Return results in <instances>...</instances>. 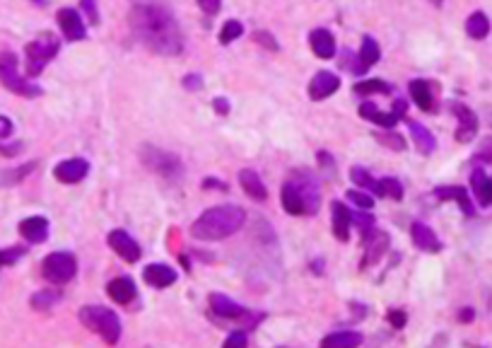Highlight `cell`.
Masks as SVG:
<instances>
[{
	"label": "cell",
	"mask_w": 492,
	"mask_h": 348,
	"mask_svg": "<svg viewBox=\"0 0 492 348\" xmlns=\"http://www.w3.org/2000/svg\"><path fill=\"white\" fill-rule=\"evenodd\" d=\"M471 187H473V194L478 199L480 206H492V179H488V174L483 170H473L471 174Z\"/></svg>",
	"instance_id": "603a6c76"
},
{
	"label": "cell",
	"mask_w": 492,
	"mask_h": 348,
	"mask_svg": "<svg viewBox=\"0 0 492 348\" xmlns=\"http://www.w3.org/2000/svg\"><path fill=\"white\" fill-rule=\"evenodd\" d=\"M22 148V145L18 143V145H0V152H5V155H15V152H18Z\"/></svg>",
	"instance_id": "c3c4849f"
},
{
	"label": "cell",
	"mask_w": 492,
	"mask_h": 348,
	"mask_svg": "<svg viewBox=\"0 0 492 348\" xmlns=\"http://www.w3.org/2000/svg\"><path fill=\"white\" fill-rule=\"evenodd\" d=\"M466 34L471 39H485L490 34V20L485 13H473L471 18L466 20Z\"/></svg>",
	"instance_id": "83f0119b"
},
{
	"label": "cell",
	"mask_w": 492,
	"mask_h": 348,
	"mask_svg": "<svg viewBox=\"0 0 492 348\" xmlns=\"http://www.w3.org/2000/svg\"><path fill=\"white\" fill-rule=\"evenodd\" d=\"M13 135V121L8 116H0V138H10Z\"/></svg>",
	"instance_id": "bcb514c9"
},
{
	"label": "cell",
	"mask_w": 492,
	"mask_h": 348,
	"mask_svg": "<svg viewBox=\"0 0 492 348\" xmlns=\"http://www.w3.org/2000/svg\"><path fill=\"white\" fill-rule=\"evenodd\" d=\"M107 290H109V295H111V300L118 304H128L135 297V286L130 279H114L107 286Z\"/></svg>",
	"instance_id": "484cf974"
},
{
	"label": "cell",
	"mask_w": 492,
	"mask_h": 348,
	"mask_svg": "<svg viewBox=\"0 0 492 348\" xmlns=\"http://www.w3.org/2000/svg\"><path fill=\"white\" fill-rule=\"evenodd\" d=\"M20 235L27 239V242L32 244H41L46 242L48 237V220L46 218H25V220L20 222Z\"/></svg>",
	"instance_id": "2e32d148"
},
{
	"label": "cell",
	"mask_w": 492,
	"mask_h": 348,
	"mask_svg": "<svg viewBox=\"0 0 492 348\" xmlns=\"http://www.w3.org/2000/svg\"><path fill=\"white\" fill-rule=\"evenodd\" d=\"M435 5H442V0H435Z\"/></svg>",
	"instance_id": "816d5d0a"
},
{
	"label": "cell",
	"mask_w": 492,
	"mask_h": 348,
	"mask_svg": "<svg viewBox=\"0 0 492 348\" xmlns=\"http://www.w3.org/2000/svg\"><path fill=\"white\" fill-rule=\"evenodd\" d=\"M289 182H292L294 187L299 189V194H302V199H304V213L314 215L316 210H319L321 196H319V187H316V182L311 179V174L309 172H297L292 179H289Z\"/></svg>",
	"instance_id": "30bf717a"
},
{
	"label": "cell",
	"mask_w": 492,
	"mask_h": 348,
	"mask_svg": "<svg viewBox=\"0 0 492 348\" xmlns=\"http://www.w3.org/2000/svg\"><path fill=\"white\" fill-rule=\"evenodd\" d=\"M376 140H379L381 145H389V148L398 150V152L406 150V140H403L398 133H379L376 135Z\"/></svg>",
	"instance_id": "8d00e7d4"
},
{
	"label": "cell",
	"mask_w": 492,
	"mask_h": 348,
	"mask_svg": "<svg viewBox=\"0 0 492 348\" xmlns=\"http://www.w3.org/2000/svg\"><path fill=\"white\" fill-rule=\"evenodd\" d=\"M341 87V78L336 73H328V70H321L311 78V85H309V97L314 102H321L326 97H331L333 92Z\"/></svg>",
	"instance_id": "5bb4252c"
},
{
	"label": "cell",
	"mask_w": 492,
	"mask_h": 348,
	"mask_svg": "<svg viewBox=\"0 0 492 348\" xmlns=\"http://www.w3.org/2000/svg\"><path fill=\"white\" fill-rule=\"evenodd\" d=\"M82 10H85V15L92 20V25H97V22H100V10H97L95 0H82Z\"/></svg>",
	"instance_id": "60d3db41"
},
{
	"label": "cell",
	"mask_w": 492,
	"mask_h": 348,
	"mask_svg": "<svg viewBox=\"0 0 492 348\" xmlns=\"http://www.w3.org/2000/svg\"><path fill=\"white\" fill-rule=\"evenodd\" d=\"M350 179H353L360 189H364V192L384 196V194H381V182H374V179L369 177V172L362 170V167H353V170H350Z\"/></svg>",
	"instance_id": "4dcf8cb0"
},
{
	"label": "cell",
	"mask_w": 492,
	"mask_h": 348,
	"mask_svg": "<svg viewBox=\"0 0 492 348\" xmlns=\"http://www.w3.org/2000/svg\"><path fill=\"white\" fill-rule=\"evenodd\" d=\"M25 257V249L22 247H10V249H0V266H10L15 261H20Z\"/></svg>",
	"instance_id": "74e56055"
},
{
	"label": "cell",
	"mask_w": 492,
	"mask_h": 348,
	"mask_svg": "<svg viewBox=\"0 0 492 348\" xmlns=\"http://www.w3.org/2000/svg\"><path fill=\"white\" fill-rule=\"evenodd\" d=\"M475 160H483V162H492V138L488 143L483 145V148L478 150V155H475Z\"/></svg>",
	"instance_id": "f6af8a7d"
},
{
	"label": "cell",
	"mask_w": 492,
	"mask_h": 348,
	"mask_svg": "<svg viewBox=\"0 0 492 348\" xmlns=\"http://www.w3.org/2000/svg\"><path fill=\"white\" fill-rule=\"evenodd\" d=\"M376 114H379V109H376V105H371V102H362L360 105V116L367 119V121H374Z\"/></svg>",
	"instance_id": "7bdbcfd3"
},
{
	"label": "cell",
	"mask_w": 492,
	"mask_h": 348,
	"mask_svg": "<svg viewBox=\"0 0 492 348\" xmlns=\"http://www.w3.org/2000/svg\"><path fill=\"white\" fill-rule=\"evenodd\" d=\"M75 271H78V261H75L73 254L68 252H53L43 259L41 264V274L43 279L53 286H63V283L73 281Z\"/></svg>",
	"instance_id": "52a82bcc"
},
{
	"label": "cell",
	"mask_w": 492,
	"mask_h": 348,
	"mask_svg": "<svg viewBox=\"0 0 492 348\" xmlns=\"http://www.w3.org/2000/svg\"><path fill=\"white\" fill-rule=\"evenodd\" d=\"M58 48H61V39H58L56 34H51V32H43L34 41L27 44V48H25L27 73H29L32 78H36V75L46 68V63L58 53Z\"/></svg>",
	"instance_id": "277c9868"
},
{
	"label": "cell",
	"mask_w": 492,
	"mask_h": 348,
	"mask_svg": "<svg viewBox=\"0 0 492 348\" xmlns=\"http://www.w3.org/2000/svg\"><path fill=\"white\" fill-rule=\"evenodd\" d=\"M87 172H90V162L82 160V157L63 160L61 165H56V170H53L56 179H58V182H63V184H78L87 177Z\"/></svg>",
	"instance_id": "4fadbf2b"
},
{
	"label": "cell",
	"mask_w": 492,
	"mask_h": 348,
	"mask_svg": "<svg viewBox=\"0 0 492 348\" xmlns=\"http://www.w3.org/2000/svg\"><path fill=\"white\" fill-rule=\"evenodd\" d=\"M435 196L439 201H456L458 206H461V210L466 215H475V208L471 203V199H468V192L463 187H437L435 189Z\"/></svg>",
	"instance_id": "ffe728a7"
},
{
	"label": "cell",
	"mask_w": 492,
	"mask_h": 348,
	"mask_svg": "<svg viewBox=\"0 0 492 348\" xmlns=\"http://www.w3.org/2000/svg\"><path fill=\"white\" fill-rule=\"evenodd\" d=\"M280 201H282V208H285L289 215H304V199L292 182L282 184Z\"/></svg>",
	"instance_id": "cb8c5ba5"
},
{
	"label": "cell",
	"mask_w": 492,
	"mask_h": 348,
	"mask_svg": "<svg viewBox=\"0 0 492 348\" xmlns=\"http://www.w3.org/2000/svg\"><path fill=\"white\" fill-rule=\"evenodd\" d=\"M362 244H364V259H362V264H360V269H369L376 261H381L386 249H389V244H391L389 232L369 227V230L362 232Z\"/></svg>",
	"instance_id": "ba28073f"
},
{
	"label": "cell",
	"mask_w": 492,
	"mask_h": 348,
	"mask_svg": "<svg viewBox=\"0 0 492 348\" xmlns=\"http://www.w3.org/2000/svg\"><path fill=\"white\" fill-rule=\"evenodd\" d=\"M239 184H242V189L246 192L249 199H254V201H266L268 199L266 184L261 182V177L254 170H242V172H239Z\"/></svg>",
	"instance_id": "44dd1931"
},
{
	"label": "cell",
	"mask_w": 492,
	"mask_h": 348,
	"mask_svg": "<svg viewBox=\"0 0 492 348\" xmlns=\"http://www.w3.org/2000/svg\"><path fill=\"white\" fill-rule=\"evenodd\" d=\"M196 3H198V8L203 10L205 15H215L217 10H220L222 0H196Z\"/></svg>",
	"instance_id": "b9f144b4"
},
{
	"label": "cell",
	"mask_w": 492,
	"mask_h": 348,
	"mask_svg": "<svg viewBox=\"0 0 492 348\" xmlns=\"http://www.w3.org/2000/svg\"><path fill=\"white\" fill-rule=\"evenodd\" d=\"M348 199L353 201L355 206H357V208H364V210H369V208H374V199H371V196L364 192H360V189H350L348 192Z\"/></svg>",
	"instance_id": "e575fe53"
},
{
	"label": "cell",
	"mask_w": 492,
	"mask_h": 348,
	"mask_svg": "<svg viewBox=\"0 0 492 348\" xmlns=\"http://www.w3.org/2000/svg\"><path fill=\"white\" fill-rule=\"evenodd\" d=\"M379 56H381L379 44L371 39V36H364V39H362V48H360V53H357V58H360V63H362L364 73H367V68H371V65L379 61Z\"/></svg>",
	"instance_id": "f546056e"
},
{
	"label": "cell",
	"mask_w": 492,
	"mask_h": 348,
	"mask_svg": "<svg viewBox=\"0 0 492 348\" xmlns=\"http://www.w3.org/2000/svg\"><path fill=\"white\" fill-rule=\"evenodd\" d=\"M58 25H61V29H63V34H65V39H70V41H82L87 36V29H85V25H82V20H80V15L75 13L73 8H63V10H58Z\"/></svg>",
	"instance_id": "9a60e30c"
},
{
	"label": "cell",
	"mask_w": 492,
	"mask_h": 348,
	"mask_svg": "<svg viewBox=\"0 0 492 348\" xmlns=\"http://www.w3.org/2000/svg\"><path fill=\"white\" fill-rule=\"evenodd\" d=\"M140 162L147 167L150 172L160 174L162 179H179L184 172V165L174 152L160 150L155 145H143L140 148Z\"/></svg>",
	"instance_id": "5b68a950"
},
{
	"label": "cell",
	"mask_w": 492,
	"mask_h": 348,
	"mask_svg": "<svg viewBox=\"0 0 492 348\" xmlns=\"http://www.w3.org/2000/svg\"><path fill=\"white\" fill-rule=\"evenodd\" d=\"M184 87H186V90H198V87H200V78H198V75H186V78H184Z\"/></svg>",
	"instance_id": "7dc6e473"
},
{
	"label": "cell",
	"mask_w": 492,
	"mask_h": 348,
	"mask_svg": "<svg viewBox=\"0 0 492 348\" xmlns=\"http://www.w3.org/2000/svg\"><path fill=\"white\" fill-rule=\"evenodd\" d=\"M471 319H473V309L466 307V309L461 312V322H471Z\"/></svg>",
	"instance_id": "f907efd6"
},
{
	"label": "cell",
	"mask_w": 492,
	"mask_h": 348,
	"mask_svg": "<svg viewBox=\"0 0 492 348\" xmlns=\"http://www.w3.org/2000/svg\"><path fill=\"white\" fill-rule=\"evenodd\" d=\"M246 341H249V339H246V331H234V334L227 336L225 344L227 346H246Z\"/></svg>",
	"instance_id": "ee69618b"
},
{
	"label": "cell",
	"mask_w": 492,
	"mask_h": 348,
	"mask_svg": "<svg viewBox=\"0 0 492 348\" xmlns=\"http://www.w3.org/2000/svg\"><path fill=\"white\" fill-rule=\"evenodd\" d=\"M311 48L319 58H333L336 56V39L328 29H314L309 36Z\"/></svg>",
	"instance_id": "7402d4cb"
},
{
	"label": "cell",
	"mask_w": 492,
	"mask_h": 348,
	"mask_svg": "<svg viewBox=\"0 0 492 348\" xmlns=\"http://www.w3.org/2000/svg\"><path fill=\"white\" fill-rule=\"evenodd\" d=\"M331 210H333V235H336V239H341V242H348L350 225H353V213H350L341 201H333Z\"/></svg>",
	"instance_id": "d6986e66"
},
{
	"label": "cell",
	"mask_w": 492,
	"mask_h": 348,
	"mask_svg": "<svg viewBox=\"0 0 492 348\" xmlns=\"http://www.w3.org/2000/svg\"><path fill=\"white\" fill-rule=\"evenodd\" d=\"M61 300V293L58 290H39L34 297H32V307L34 309H48L53 302Z\"/></svg>",
	"instance_id": "d6a6232c"
},
{
	"label": "cell",
	"mask_w": 492,
	"mask_h": 348,
	"mask_svg": "<svg viewBox=\"0 0 492 348\" xmlns=\"http://www.w3.org/2000/svg\"><path fill=\"white\" fill-rule=\"evenodd\" d=\"M381 194H384V196H391V199H396V201H401V199H403V187H401V182H398V179H393V177L381 179Z\"/></svg>",
	"instance_id": "d590c367"
},
{
	"label": "cell",
	"mask_w": 492,
	"mask_h": 348,
	"mask_svg": "<svg viewBox=\"0 0 492 348\" xmlns=\"http://www.w3.org/2000/svg\"><path fill=\"white\" fill-rule=\"evenodd\" d=\"M254 39L256 44H261V46L271 48V51H278V41H273V36L268 34V32H254Z\"/></svg>",
	"instance_id": "f35d334b"
},
{
	"label": "cell",
	"mask_w": 492,
	"mask_h": 348,
	"mask_svg": "<svg viewBox=\"0 0 492 348\" xmlns=\"http://www.w3.org/2000/svg\"><path fill=\"white\" fill-rule=\"evenodd\" d=\"M408 90H410V97L415 100V105L423 109V112H435V97H432V90L425 80H413V83L408 85Z\"/></svg>",
	"instance_id": "4316f807"
},
{
	"label": "cell",
	"mask_w": 492,
	"mask_h": 348,
	"mask_svg": "<svg viewBox=\"0 0 492 348\" xmlns=\"http://www.w3.org/2000/svg\"><path fill=\"white\" fill-rule=\"evenodd\" d=\"M410 235H413L415 247L423 249V252L435 254V252H439V249H442L439 237H437L435 230L425 225V222H413V227H410Z\"/></svg>",
	"instance_id": "e0dca14e"
},
{
	"label": "cell",
	"mask_w": 492,
	"mask_h": 348,
	"mask_svg": "<svg viewBox=\"0 0 492 348\" xmlns=\"http://www.w3.org/2000/svg\"><path fill=\"white\" fill-rule=\"evenodd\" d=\"M210 309L222 319H237V322H246L249 319V309L237 304L234 300H229L227 295H220V293H212L210 295Z\"/></svg>",
	"instance_id": "7c38bea8"
},
{
	"label": "cell",
	"mask_w": 492,
	"mask_h": 348,
	"mask_svg": "<svg viewBox=\"0 0 492 348\" xmlns=\"http://www.w3.org/2000/svg\"><path fill=\"white\" fill-rule=\"evenodd\" d=\"M215 109H217V114H227L229 112V105L225 100H215Z\"/></svg>",
	"instance_id": "681fc988"
},
{
	"label": "cell",
	"mask_w": 492,
	"mask_h": 348,
	"mask_svg": "<svg viewBox=\"0 0 492 348\" xmlns=\"http://www.w3.org/2000/svg\"><path fill=\"white\" fill-rule=\"evenodd\" d=\"M244 34V27H242V22H237V20H227V25L222 27V32H220V41L222 44H232L234 39H239V36Z\"/></svg>",
	"instance_id": "836d02e7"
},
{
	"label": "cell",
	"mask_w": 492,
	"mask_h": 348,
	"mask_svg": "<svg viewBox=\"0 0 492 348\" xmlns=\"http://www.w3.org/2000/svg\"><path fill=\"white\" fill-rule=\"evenodd\" d=\"M107 242H109V247L118 254V257H121L123 261H130V264H135V261L140 259V254H143V252H140V247H138V242H135V239L123 230L109 232Z\"/></svg>",
	"instance_id": "8fae6325"
},
{
	"label": "cell",
	"mask_w": 492,
	"mask_h": 348,
	"mask_svg": "<svg viewBox=\"0 0 492 348\" xmlns=\"http://www.w3.org/2000/svg\"><path fill=\"white\" fill-rule=\"evenodd\" d=\"M244 222L246 213L239 206H215L191 225V235L198 239H225L234 235Z\"/></svg>",
	"instance_id": "7a4b0ae2"
},
{
	"label": "cell",
	"mask_w": 492,
	"mask_h": 348,
	"mask_svg": "<svg viewBox=\"0 0 492 348\" xmlns=\"http://www.w3.org/2000/svg\"><path fill=\"white\" fill-rule=\"evenodd\" d=\"M80 322L85 324L87 329L97 331L107 344H118V339H121V319L107 307L87 304V307L80 309Z\"/></svg>",
	"instance_id": "3957f363"
},
{
	"label": "cell",
	"mask_w": 492,
	"mask_h": 348,
	"mask_svg": "<svg viewBox=\"0 0 492 348\" xmlns=\"http://www.w3.org/2000/svg\"><path fill=\"white\" fill-rule=\"evenodd\" d=\"M355 95H374V92H381V95H386V92H391V87L386 83H381V80H364V83H355L353 87Z\"/></svg>",
	"instance_id": "1f68e13d"
},
{
	"label": "cell",
	"mask_w": 492,
	"mask_h": 348,
	"mask_svg": "<svg viewBox=\"0 0 492 348\" xmlns=\"http://www.w3.org/2000/svg\"><path fill=\"white\" fill-rule=\"evenodd\" d=\"M389 322H391L393 329H403V326H406V322H408V317H406V312H403V309H391V312H389Z\"/></svg>",
	"instance_id": "ab89813d"
},
{
	"label": "cell",
	"mask_w": 492,
	"mask_h": 348,
	"mask_svg": "<svg viewBox=\"0 0 492 348\" xmlns=\"http://www.w3.org/2000/svg\"><path fill=\"white\" fill-rule=\"evenodd\" d=\"M321 344L338 346V348H355V346L362 344V334H357V331H336V334L326 336Z\"/></svg>",
	"instance_id": "f1b7e54d"
},
{
	"label": "cell",
	"mask_w": 492,
	"mask_h": 348,
	"mask_svg": "<svg viewBox=\"0 0 492 348\" xmlns=\"http://www.w3.org/2000/svg\"><path fill=\"white\" fill-rule=\"evenodd\" d=\"M130 29L138 41L162 56H179L184 36L174 15L155 0H135L130 10Z\"/></svg>",
	"instance_id": "6da1fadb"
},
{
	"label": "cell",
	"mask_w": 492,
	"mask_h": 348,
	"mask_svg": "<svg viewBox=\"0 0 492 348\" xmlns=\"http://www.w3.org/2000/svg\"><path fill=\"white\" fill-rule=\"evenodd\" d=\"M143 279L147 286H152V288H167V286H172V283H177V271H174L172 266L152 264L143 271Z\"/></svg>",
	"instance_id": "ac0fdd59"
},
{
	"label": "cell",
	"mask_w": 492,
	"mask_h": 348,
	"mask_svg": "<svg viewBox=\"0 0 492 348\" xmlns=\"http://www.w3.org/2000/svg\"><path fill=\"white\" fill-rule=\"evenodd\" d=\"M408 130H410L415 145H418V150L423 152V155H432V152H435L437 140H435V135L430 133V128H425L423 123H418V121H408Z\"/></svg>",
	"instance_id": "d4e9b609"
},
{
	"label": "cell",
	"mask_w": 492,
	"mask_h": 348,
	"mask_svg": "<svg viewBox=\"0 0 492 348\" xmlns=\"http://www.w3.org/2000/svg\"><path fill=\"white\" fill-rule=\"evenodd\" d=\"M449 109L456 114L458 119V128H456V140L458 143H471L478 133V116L473 114V109H468L461 102H451Z\"/></svg>",
	"instance_id": "9c48e42d"
},
{
	"label": "cell",
	"mask_w": 492,
	"mask_h": 348,
	"mask_svg": "<svg viewBox=\"0 0 492 348\" xmlns=\"http://www.w3.org/2000/svg\"><path fill=\"white\" fill-rule=\"evenodd\" d=\"M0 83L8 87L10 92L15 95H22V97H39L41 95V87L29 83L27 78H22L18 73V58L13 53H3L0 56Z\"/></svg>",
	"instance_id": "8992f818"
}]
</instances>
